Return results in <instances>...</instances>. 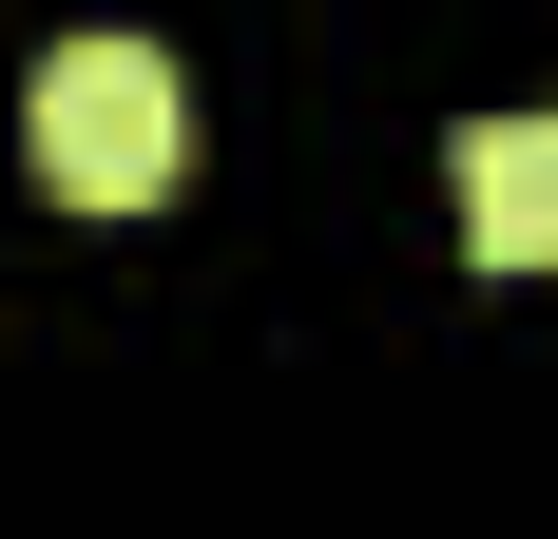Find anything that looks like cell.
<instances>
[{
	"label": "cell",
	"mask_w": 558,
	"mask_h": 539,
	"mask_svg": "<svg viewBox=\"0 0 558 539\" xmlns=\"http://www.w3.org/2000/svg\"><path fill=\"white\" fill-rule=\"evenodd\" d=\"M20 135H39V173L77 213H155L173 173H193V77H173V39H58L39 97H20Z\"/></svg>",
	"instance_id": "6da1fadb"
},
{
	"label": "cell",
	"mask_w": 558,
	"mask_h": 539,
	"mask_svg": "<svg viewBox=\"0 0 558 539\" xmlns=\"http://www.w3.org/2000/svg\"><path fill=\"white\" fill-rule=\"evenodd\" d=\"M444 193H462V251L482 270H558V116H482L444 155Z\"/></svg>",
	"instance_id": "7a4b0ae2"
}]
</instances>
